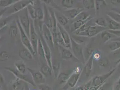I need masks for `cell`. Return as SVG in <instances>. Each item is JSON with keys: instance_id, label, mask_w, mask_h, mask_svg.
Instances as JSON below:
<instances>
[{"instance_id": "obj_1", "label": "cell", "mask_w": 120, "mask_h": 90, "mask_svg": "<svg viewBox=\"0 0 120 90\" xmlns=\"http://www.w3.org/2000/svg\"><path fill=\"white\" fill-rule=\"evenodd\" d=\"M30 5H35V2L33 0H19L14 5L8 8H5V13L11 15L16 13H19L23 10Z\"/></svg>"}, {"instance_id": "obj_2", "label": "cell", "mask_w": 120, "mask_h": 90, "mask_svg": "<svg viewBox=\"0 0 120 90\" xmlns=\"http://www.w3.org/2000/svg\"><path fill=\"white\" fill-rule=\"evenodd\" d=\"M82 69L77 67L72 72L70 77L63 87L64 90H69L75 87L80 79L82 72Z\"/></svg>"}, {"instance_id": "obj_3", "label": "cell", "mask_w": 120, "mask_h": 90, "mask_svg": "<svg viewBox=\"0 0 120 90\" xmlns=\"http://www.w3.org/2000/svg\"><path fill=\"white\" fill-rule=\"evenodd\" d=\"M19 20L22 29L30 38V21L27 8L20 11L19 16Z\"/></svg>"}, {"instance_id": "obj_4", "label": "cell", "mask_w": 120, "mask_h": 90, "mask_svg": "<svg viewBox=\"0 0 120 90\" xmlns=\"http://www.w3.org/2000/svg\"><path fill=\"white\" fill-rule=\"evenodd\" d=\"M16 23L19 31V35L22 44L25 46V48L29 50L33 56L35 55L36 53L31 45L30 38L22 29L19 19L16 20Z\"/></svg>"}, {"instance_id": "obj_5", "label": "cell", "mask_w": 120, "mask_h": 90, "mask_svg": "<svg viewBox=\"0 0 120 90\" xmlns=\"http://www.w3.org/2000/svg\"><path fill=\"white\" fill-rule=\"evenodd\" d=\"M71 50L75 58L79 62L83 64H86L84 51L82 46L80 44L76 42L71 37Z\"/></svg>"}, {"instance_id": "obj_6", "label": "cell", "mask_w": 120, "mask_h": 90, "mask_svg": "<svg viewBox=\"0 0 120 90\" xmlns=\"http://www.w3.org/2000/svg\"><path fill=\"white\" fill-rule=\"evenodd\" d=\"M107 29L106 28L101 27L96 25L89 26L86 30L78 33L77 35L83 36L88 38H94V37L103 31Z\"/></svg>"}, {"instance_id": "obj_7", "label": "cell", "mask_w": 120, "mask_h": 90, "mask_svg": "<svg viewBox=\"0 0 120 90\" xmlns=\"http://www.w3.org/2000/svg\"><path fill=\"white\" fill-rule=\"evenodd\" d=\"M5 69L11 73L16 78L20 79L21 81H22L28 84H30V85L33 86H36L34 82L32 77L29 73L28 74H21L18 72L15 69L10 67H5Z\"/></svg>"}, {"instance_id": "obj_8", "label": "cell", "mask_w": 120, "mask_h": 90, "mask_svg": "<svg viewBox=\"0 0 120 90\" xmlns=\"http://www.w3.org/2000/svg\"><path fill=\"white\" fill-rule=\"evenodd\" d=\"M116 70V68L112 69L105 74L96 76L91 79V86L93 87H97L103 85L106 82V80L113 74Z\"/></svg>"}, {"instance_id": "obj_9", "label": "cell", "mask_w": 120, "mask_h": 90, "mask_svg": "<svg viewBox=\"0 0 120 90\" xmlns=\"http://www.w3.org/2000/svg\"><path fill=\"white\" fill-rule=\"evenodd\" d=\"M36 32H37L39 35V37L42 42V45L44 47L45 54L46 62L47 63V64H48L52 69V53H51V48L45 39L42 34V33L40 31H36Z\"/></svg>"}, {"instance_id": "obj_10", "label": "cell", "mask_w": 120, "mask_h": 90, "mask_svg": "<svg viewBox=\"0 0 120 90\" xmlns=\"http://www.w3.org/2000/svg\"><path fill=\"white\" fill-rule=\"evenodd\" d=\"M27 71L31 76L36 86L45 84L46 78L40 71L27 68Z\"/></svg>"}, {"instance_id": "obj_11", "label": "cell", "mask_w": 120, "mask_h": 90, "mask_svg": "<svg viewBox=\"0 0 120 90\" xmlns=\"http://www.w3.org/2000/svg\"><path fill=\"white\" fill-rule=\"evenodd\" d=\"M39 36L36 32L35 26L34 24V21L32 20L30 21V39L32 45V47L35 51V53L37 54V46L38 41L39 40Z\"/></svg>"}, {"instance_id": "obj_12", "label": "cell", "mask_w": 120, "mask_h": 90, "mask_svg": "<svg viewBox=\"0 0 120 90\" xmlns=\"http://www.w3.org/2000/svg\"><path fill=\"white\" fill-rule=\"evenodd\" d=\"M42 33L45 39L49 46L50 48L53 49L55 46V44L52 32L51 30L45 24H44L43 26Z\"/></svg>"}, {"instance_id": "obj_13", "label": "cell", "mask_w": 120, "mask_h": 90, "mask_svg": "<svg viewBox=\"0 0 120 90\" xmlns=\"http://www.w3.org/2000/svg\"><path fill=\"white\" fill-rule=\"evenodd\" d=\"M58 29L60 32L61 36L65 44V47L71 50V37L69 33L65 30L63 26L60 25L59 24H57Z\"/></svg>"}, {"instance_id": "obj_14", "label": "cell", "mask_w": 120, "mask_h": 90, "mask_svg": "<svg viewBox=\"0 0 120 90\" xmlns=\"http://www.w3.org/2000/svg\"><path fill=\"white\" fill-rule=\"evenodd\" d=\"M58 47L60 52V57L62 59L66 60H74L78 61L75 58L73 52L70 50V49L60 45H58Z\"/></svg>"}, {"instance_id": "obj_15", "label": "cell", "mask_w": 120, "mask_h": 90, "mask_svg": "<svg viewBox=\"0 0 120 90\" xmlns=\"http://www.w3.org/2000/svg\"><path fill=\"white\" fill-rule=\"evenodd\" d=\"M94 59L93 55L91 56L90 59L87 60L85 64L84 67L82 70V74H83L86 79H88L89 77L93 68Z\"/></svg>"}, {"instance_id": "obj_16", "label": "cell", "mask_w": 120, "mask_h": 90, "mask_svg": "<svg viewBox=\"0 0 120 90\" xmlns=\"http://www.w3.org/2000/svg\"><path fill=\"white\" fill-rule=\"evenodd\" d=\"M43 8L44 11V17L43 21L44 22V24L46 25L50 30H52V18L48 9V6L45 3H44V4L43 5Z\"/></svg>"}, {"instance_id": "obj_17", "label": "cell", "mask_w": 120, "mask_h": 90, "mask_svg": "<svg viewBox=\"0 0 120 90\" xmlns=\"http://www.w3.org/2000/svg\"><path fill=\"white\" fill-rule=\"evenodd\" d=\"M94 39L91 38L89 42L86 45L84 51V55L85 57L86 63L90 59L91 56L94 53Z\"/></svg>"}, {"instance_id": "obj_18", "label": "cell", "mask_w": 120, "mask_h": 90, "mask_svg": "<svg viewBox=\"0 0 120 90\" xmlns=\"http://www.w3.org/2000/svg\"><path fill=\"white\" fill-rule=\"evenodd\" d=\"M105 19L108 24V30H120V24L106 15Z\"/></svg>"}, {"instance_id": "obj_19", "label": "cell", "mask_w": 120, "mask_h": 90, "mask_svg": "<svg viewBox=\"0 0 120 90\" xmlns=\"http://www.w3.org/2000/svg\"><path fill=\"white\" fill-rule=\"evenodd\" d=\"M100 37L103 40L104 43H106L108 41H110L111 40L116 38L115 35L110 33L108 30H104L100 33Z\"/></svg>"}, {"instance_id": "obj_20", "label": "cell", "mask_w": 120, "mask_h": 90, "mask_svg": "<svg viewBox=\"0 0 120 90\" xmlns=\"http://www.w3.org/2000/svg\"><path fill=\"white\" fill-rule=\"evenodd\" d=\"M84 10V8H73L69 10H65V12H66L68 15L69 16L71 19H75L78 15L81 13Z\"/></svg>"}, {"instance_id": "obj_21", "label": "cell", "mask_w": 120, "mask_h": 90, "mask_svg": "<svg viewBox=\"0 0 120 90\" xmlns=\"http://www.w3.org/2000/svg\"><path fill=\"white\" fill-rule=\"evenodd\" d=\"M19 55L23 60H30L33 59V55L28 49L25 48L19 52Z\"/></svg>"}, {"instance_id": "obj_22", "label": "cell", "mask_w": 120, "mask_h": 90, "mask_svg": "<svg viewBox=\"0 0 120 90\" xmlns=\"http://www.w3.org/2000/svg\"><path fill=\"white\" fill-rule=\"evenodd\" d=\"M55 15L57 23L60 25L64 26L68 24L69 20L65 15L60 13L59 12H55Z\"/></svg>"}, {"instance_id": "obj_23", "label": "cell", "mask_w": 120, "mask_h": 90, "mask_svg": "<svg viewBox=\"0 0 120 90\" xmlns=\"http://www.w3.org/2000/svg\"><path fill=\"white\" fill-rule=\"evenodd\" d=\"M40 71L45 78L51 77L53 74L52 69L48 64L42 65L40 68Z\"/></svg>"}, {"instance_id": "obj_24", "label": "cell", "mask_w": 120, "mask_h": 90, "mask_svg": "<svg viewBox=\"0 0 120 90\" xmlns=\"http://www.w3.org/2000/svg\"><path fill=\"white\" fill-rule=\"evenodd\" d=\"M92 18H90L87 20L85 21H82V20H76L75 22H74L72 25L73 26L74 30L73 31V33L77 31V30L79 29L81 27H82L83 25H85L86 23H88L91 20Z\"/></svg>"}, {"instance_id": "obj_25", "label": "cell", "mask_w": 120, "mask_h": 90, "mask_svg": "<svg viewBox=\"0 0 120 90\" xmlns=\"http://www.w3.org/2000/svg\"><path fill=\"white\" fill-rule=\"evenodd\" d=\"M72 73L71 74H67L65 72L60 73L57 78L60 85L65 84L67 82L68 80H69Z\"/></svg>"}, {"instance_id": "obj_26", "label": "cell", "mask_w": 120, "mask_h": 90, "mask_svg": "<svg viewBox=\"0 0 120 90\" xmlns=\"http://www.w3.org/2000/svg\"><path fill=\"white\" fill-rule=\"evenodd\" d=\"M19 32V31L17 24L16 25L15 24H13L10 25L9 29V34L11 38H16Z\"/></svg>"}, {"instance_id": "obj_27", "label": "cell", "mask_w": 120, "mask_h": 90, "mask_svg": "<svg viewBox=\"0 0 120 90\" xmlns=\"http://www.w3.org/2000/svg\"><path fill=\"white\" fill-rule=\"evenodd\" d=\"M15 70L18 72L22 74H26L27 71V68L26 67L25 64L23 62H19L15 63Z\"/></svg>"}, {"instance_id": "obj_28", "label": "cell", "mask_w": 120, "mask_h": 90, "mask_svg": "<svg viewBox=\"0 0 120 90\" xmlns=\"http://www.w3.org/2000/svg\"><path fill=\"white\" fill-rule=\"evenodd\" d=\"M75 1L73 0H61V4L65 10H69L74 8Z\"/></svg>"}, {"instance_id": "obj_29", "label": "cell", "mask_w": 120, "mask_h": 90, "mask_svg": "<svg viewBox=\"0 0 120 90\" xmlns=\"http://www.w3.org/2000/svg\"><path fill=\"white\" fill-rule=\"evenodd\" d=\"M61 64L60 62L57 61H55V62H52V70L53 74L54 75L56 78H57L59 74H60V69Z\"/></svg>"}, {"instance_id": "obj_30", "label": "cell", "mask_w": 120, "mask_h": 90, "mask_svg": "<svg viewBox=\"0 0 120 90\" xmlns=\"http://www.w3.org/2000/svg\"><path fill=\"white\" fill-rule=\"evenodd\" d=\"M98 64L101 68L108 67L110 65L109 59L106 56H101L100 60L98 61Z\"/></svg>"}, {"instance_id": "obj_31", "label": "cell", "mask_w": 120, "mask_h": 90, "mask_svg": "<svg viewBox=\"0 0 120 90\" xmlns=\"http://www.w3.org/2000/svg\"><path fill=\"white\" fill-rule=\"evenodd\" d=\"M37 54L39 55L41 58H43L46 61L44 49V47L40 38H39V41H38L37 49Z\"/></svg>"}, {"instance_id": "obj_32", "label": "cell", "mask_w": 120, "mask_h": 90, "mask_svg": "<svg viewBox=\"0 0 120 90\" xmlns=\"http://www.w3.org/2000/svg\"><path fill=\"white\" fill-rule=\"evenodd\" d=\"M19 0H0V6L3 8H8L10 6L14 5Z\"/></svg>"}, {"instance_id": "obj_33", "label": "cell", "mask_w": 120, "mask_h": 90, "mask_svg": "<svg viewBox=\"0 0 120 90\" xmlns=\"http://www.w3.org/2000/svg\"><path fill=\"white\" fill-rule=\"evenodd\" d=\"M109 47L112 52L120 49V41H110L109 44Z\"/></svg>"}, {"instance_id": "obj_34", "label": "cell", "mask_w": 120, "mask_h": 90, "mask_svg": "<svg viewBox=\"0 0 120 90\" xmlns=\"http://www.w3.org/2000/svg\"><path fill=\"white\" fill-rule=\"evenodd\" d=\"M95 25L101 27L107 28L108 27V24L106 20L104 18H100L97 19L95 21Z\"/></svg>"}, {"instance_id": "obj_35", "label": "cell", "mask_w": 120, "mask_h": 90, "mask_svg": "<svg viewBox=\"0 0 120 90\" xmlns=\"http://www.w3.org/2000/svg\"><path fill=\"white\" fill-rule=\"evenodd\" d=\"M95 9L96 15H97L99 11L100 10L102 6H105L107 5L106 2H105V0H95Z\"/></svg>"}, {"instance_id": "obj_36", "label": "cell", "mask_w": 120, "mask_h": 90, "mask_svg": "<svg viewBox=\"0 0 120 90\" xmlns=\"http://www.w3.org/2000/svg\"><path fill=\"white\" fill-rule=\"evenodd\" d=\"M106 15L110 17L111 18L115 20L117 23L120 24V15L114 12L113 11L110 10L106 12Z\"/></svg>"}, {"instance_id": "obj_37", "label": "cell", "mask_w": 120, "mask_h": 90, "mask_svg": "<svg viewBox=\"0 0 120 90\" xmlns=\"http://www.w3.org/2000/svg\"><path fill=\"white\" fill-rule=\"evenodd\" d=\"M90 18H91V17L90 14L88 12L83 11L80 13L75 19L76 20L85 21L87 20Z\"/></svg>"}, {"instance_id": "obj_38", "label": "cell", "mask_w": 120, "mask_h": 90, "mask_svg": "<svg viewBox=\"0 0 120 90\" xmlns=\"http://www.w3.org/2000/svg\"><path fill=\"white\" fill-rule=\"evenodd\" d=\"M33 5H30L27 7V9L29 13V15L30 17L32 20H35L36 19V11L35 7Z\"/></svg>"}, {"instance_id": "obj_39", "label": "cell", "mask_w": 120, "mask_h": 90, "mask_svg": "<svg viewBox=\"0 0 120 90\" xmlns=\"http://www.w3.org/2000/svg\"><path fill=\"white\" fill-rule=\"evenodd\" d=\"M84 6L88 10L95 8V4L94 0H84L82 1Z\"/></svg>"}, {"instance_id": "obj_40", "label": "cell", "mask_w": 120, "mask_h": 90, "mask_svg": "<svg viewBox=\"0 0 120 90\" xmlns=\"http://www.w3.org/2000/svg\"><path fill=\"white\" fill-rule=\"evenodd\" d=\"M36 19L40 21H43L44 17V11L43 8L38 7L35 9Z\"/></svg>"}, {"instance_id": "obj_41", "label": "cell", "mask_w": 120, "mask_h": 90, "mask_svg": "<svg viewBox=\"0 0 120 90\" xmlns=\"http://www.w3.org/2000/svg\"><path fill=\"white\" fill-rule=\"evenodd\" d=\"M10 57L9 53L6 51H2L0 53V60L1 62L9 60Z\"/></svg>"}, {"instance_id": "obj_42", "label": "cell", "mask_w": 120, "mask_h": 90, "mask_svg": "<svg viewBox=\"0 0 120 90\" xmlns=\"http://www.w3.org/2000/svg\"><path fill=\"white\" fill-rule=\"evenodd\" d=\"M44 3L47 5H49V7L52 8H55L56 9H59V6L57 5L53 0H42Z\"/></svg>"}, {"instance_id": "obj_43", "label": "cell", "mask_w": 120, "mask_h": 90, "mask_svg": "<svg viewBox=\"0 0 120 90\" xmlns=\"http://www.w3.org/2000/svg\"><path fill=\"white\" fill-rule=\"evenodd\" d=\"M20 81L21 80L16 78V79L13 82L12 87L13 89L15 90H18L20 85Z\"/></svg>"}, {"instance_id": "obj_44", "label": "cell", "mask_w": 120, "mask_h": 90, "mask_svg": "<svg viewBox=\"0 0 120 90\" xmlns=\"http://www.w3.org/2000/svg\"><path fill=\"white\" fill-rule=\"evenodd\" d=\"M10 20V18L8 17V18H5L4 20H3L0 21V29L5 27L6 25H7V24Z\"/></svg>"}, {"instance_id": "obj_45", "label": "cell", "mask_w": 120, "mask_h": 90, "mask_svg": "<svg viewBox=\"0 0 120 90\" xmlns=\"http://www.w3.org/2000/svg\"><path fill=\"white\" fill-rule=\"evenodd\" d=\"M39 90H53L52 88L48 85L43 84L37 86Z\"/></svg>"}, {"instance_id": "obj_46", "label": "cell", "mask_w": 120, "mask_h": 90, "mask_svg": "<svg viewBox=\"0 0 120 90\" xmlns=\"http://www.w3.org/2000/svg\"><path fill=\"white\" fill-rule=\"evenodd\" d=\"M101 54L99 52H94L93 54V57L94 60H95L97 61L100 60L101 58Z\"/></svg>"}, {"instance_id": "obj_47", "label": "cell", "mask_w": 120, "mask_h": 90, "mask_svg": "<svg viewBox=\"0 0 120 90\" xmlns=\"http://www.w3.org/2000/svg\"><path fill=\"white\" fill-rule=\"evenodd\" d=\"M112 90H120V77L118 80L113 85Z\"/></svg>"}, {"instance_id": "obj_48", "label": "cell", "mask_w": 120, "mask_h": 90, "mask_svg": "<svg viewBox=\"0 0 120 90\" xmlns=\"http://www.w3.org/2000/svg\"><path fill=\"white\" fill-rule=\"evenodd\" d=\"M108 31L110 32V33L115 35L116 37L120 38V30H108Z\"/></svg>"}, {"instance_id": "obj_49", "label": "cell", "mask_w": 120, "mask_h": 90, "mask_svg": "<svg viewBox=\"0 0 120 90\" xmlns=\"http://www.w3.org/2000/svg\"><path fill=\"white\" fill-rule=\"evenodd\" d=\"M91 87V80H90L85 84V86H84V90H88Z\"/></svg>"}, {"instance_id": "obj_50", "label": "cell", "mask_w": 120, "mask_h": 90, "mask_svg": "<svg viewBox=\"0 0 120 90\" xmlns=\"http://www.w3.org/2000/svg\"><path fill=\"white\" fill-rule=\"evenodd\" d=\"M110 3L113 5L120 4V0H110Z\"/></svg>"}, {"instance_id": "obj_51", "label": "cell", "mask_w": 120, "mask_h": 90, "mask_svg": "<svg viewBox=\"0 0 120 90\" xmlns=\"http://www.w3.org/2000/svg\"><path fill=\"white\" fill-rule=\"evenodd\" d=\"M120 15V8H113L111 10Z\"/></svg>"}, {"instance_id": "obj_52", "label": "cell", "mask_w": 120, "mask_h": 90, "mask_svg": "<svg viewBox=\"0 0 120 90\" xmlns=\"http://www.w3.org/2000/svg\"><path fill=\"white\" fill-rule=\"evenodd\" d=\"M113 53L114 55H119V56H120V49H118L117 50H115L114 52H113Z\"/></svg>"}, {"instance_id": "obj_53", "label": "cell", "mask_w": 120, "mask_h": 90, "mask_svg": "<svg viewBox=\"0 0 120 90\" xmlns=\"http://www.w3.org/2000/svg\"><path fill=\"white\" fill-rule=\"evenodd\" d=\"M24 86V87H25V90H30L29 86L28 85V83L25 82Z\"/></svg>"}, {"instance_id": "obj_54", "label": "cell", "mask_w": 120, "mask_h": 90, "mask_svg": "<svg viewBox=\"0 0 120 90\" xmlns=\"http://www.w3.org/2000/svg\"><path fill=\"white\" fill-rule=\"evenodd\" d=\"M4 77L2 74H0V83H2L4 82Z\"/></svg>"}, {"instance_id": "obj_55", "label": "cell", "mask_w": 120, "mask_h": 90, "mask_svg": "<svg viewBox=\"0 0 120 90\" xmlns=\"http://www.w3.org/2000/svg\"><path fill=\"white\" fill-rule=\"evenodd\" d=\"M116 66H117V67L116 68L117 72L120 74V64H119Z\"/></svg>"}, {"instance_id": "obj_56", "label": "cell", "mask_w": 120, "mask_h": 90, "mask_svg": "<svg viewBox=\"0 0 120 90\" xmlns=\"http://www.w3.org/2000/svg\"><path fill=\"white\" fill-rule=\"evenodd\" d=\"M120 63V58L118 59V60L116 61V66L117 65H118Z\"/></svg>"}, {"instance_id": "obj_57", "label": "cell", "mask_w": 120, "mask_h": 90, "mask_svg": "<svg viewBox=\"0 0 120 90\" xmlns=\"http://www.w3.org/2000/svg\"><path fill=\"white\" fill-rule=\"evenodd\" d=\"M120 41V38H119V37H116V38H114V39L111 40V41Z\"/></svg>"}, {"instance_id": "obj_58", "label": "cell", "mask_w": 120, "mask_h": 90, "mask_svg": "<svg viewBox=\"0 0 120 90\" xmlns=\"http://www.w3.org/2000/svg\"><path fill=\"white\" fill-rule=\"evenodd\" d=\"M20 90H25V87H24V86H23L22 87L21 89Z\"/></svg>"}, {"instance_id": "obj_59", "label": "cell", "mask_w": 120, "mask_h": 90, "mask_svg": "<svg viewBox=\"0 0 120 90\" xmlns=\"http://www.w3.org/2000/svg\"><path fill=\"white\" fill-rule=\"evenodd\" d=\"M35 90V89H33V90Z\"/></svg>"}]
</instances>
